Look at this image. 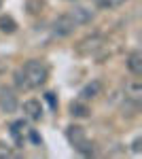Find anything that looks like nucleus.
Listing matches in <instances>:
<instances>
[{
  "label": "nucleus",
  "instance_id": "dca6fc26",
  "mask_svg": "<svg viewBox=\"0 0 142 159\" xmlns=\"http://www.w3.org/2000/svg\"><path fill=\"white\" fill-rule=\"evenodd\" d=\"M13 157V148L7 147V144H0V159H9Z\"/></svg>",
  "mask_w": 142,
  "mask_h": 159
},
{
  "label": "nucleus",
  "instance_id": "9b49d317",
  "mask_svg": "<svg viewBox=\"0 0 142 159\" xmlns=\"http://www.w3.org/2000/svg\"><path fill=\"white\" fill-rule=\"evenodd\" d=\"M70 115L76 117V119H87V117L91 115V110H89V106L83 104V102H72L70 104Z\"/></svg>",
  "mask_w": 142,
  "mask_h": 159
},
{
  "label": "nucleus",
  "instance_id": "f8f14e48",
  "mask_svg": "<svg viewBox=\"0 0 142 159\" xmlns=\"http://www.w3.org/2000/svg\"><path fill=\"white\" fill-rule=\"evenodd\" d=\"M0 30L4 34H13L17 30V21L13 17H9V15H4V17H0Z\"/></svg>",
  "mask_w": 142,
  "mask_h": 159
},
{
  "label": "nucleus",
  "instance_id": "7ed1b4c3",
  "mask_svg": "<svg viewBox=\"0 0 142 159\" xmlns=\"http://www.w3.org/2000/svg\"><path fill=\"white\" fill-rule=\"evenodd\" d=\"M104 45H106V38L95 32V34H89V36L81 38V40L76 43L74 51H76L79 55H94V53H98L100 49H104Z\"/></svg>",
  "mask_w": 142,
  "mask_h": 159
},
{
  "label": "nucleus",
  "instance_id": "2eb2a0df",
  "mask_svg": "<svg viewBox=\"0 0 142 159\" xmlns=\"http://www.w3.org/2000/svg\"><path fill=\"white\" fill-rule=\"evenodd\" d=\"M123 2H125V0H100V7H102V9H117Z\"/></svg>",
  "mask_w": 142,
  "mask_h": 159
},
{
  "label": "nucleus",
  "instance_id": "39448f33",
  "mask_svg": "<svg viewBox=\"0 0 142 159\" xmlns=\"http://www.w3.org/2000/svg\"><path fill=\"white\" fill-rule=\"evenodd\" d=\"M17 106H19V102H17L15 91L9 89V87H0V108H2V112L11 115V112L17 110Z\"/></svg>",
  "mask_w": 142,
  "mask_h": 159
},
{
  "label": "nucleus",
  "instance_id": "f03ea898",
  "mask_svg": "<svg viewBox=\"0 0 142 159\" xmlns=\"http://www.w3.org/2000/svg\"><path fill=\"white\" fill-rule=\"evenodd\" d=\"M66 138L70 140V144L81 155H85V157H89V155H94L95 153V144L87 138V134H85V129L81 127V125H70L68 129H66Z\"/></svg>",
  "mask_w": 142,
  "mask_h": 159
},
{
  "label": "nucleus",
  "instance_id": "f257e3e1",
  "mask_svg": "<svg viewBox=\"0 0 142 159\" xmlns=\"http://www.w3.org/2000/svg\"><path fill=\"white\" fill-rule=\"evenodd\" d=\"M19 72L24 76V83H25L28 89H38V87H43L49 79V68L40 60H28L24 66L19 68Z\"/></svg>",
  "mask_w": 142,
  "mask_h": 159
},
{
  "label": "nucleus",
  "instance_id": "20e7f679",
  "mask_svg": "<svg viewBox=\"0 0 142 159\" xmlns=\"http://www.w3.org/2000/svg\"><path fill=\"white\" fill-rule=\"evenodd\" d=\"M74 30H76V25H74V21L68 17V13H66V15H59L57 19H53V24H51V32L59 38L70 36Z\"/></svg>",
  "mask_w": 142,
  "mask_h": 159
},
{
  "label": "nucleus",
  "instance_id": "0eeeda50",
  "mask_svg": "<svg viewBox=\"0 0 142 159\" xmlns=\"http://www.w3.org/2000/svg\"><path fill=\"white\" fill-rule=\"evenodd\" d=\"M125 100H130L134 104H138L142 100V81L140 79H131L130 83H125Z\"/></svg>",
  "mask_w": 142,
  "mask_h": 159
},
{
  "label": "nucleus",
  "instance_id": "6e6552de",
  "mask_svg": "<svg viewBox=\"0 0 142 159\" xmlns=\"http://www.w3.org/2000/svg\"><path fill=\"white\" fill-rule=\"evenodd\" d=\"M102 89H104L102 81L94 79L91 83H87V85L81 89V98H83V100H94V98H98V96L102 93Z\"/></svg>",
  "mask_w": 142,
  "mask_h": 159
},
{
  "label": "nucleus",
  "instance_id": "f3484780",
  "mask_svg": "<svg viewBox=\"0 0 142 159\" xmlns=\"http://www.w3.org/2000/svg\"><path fill=\"white\" fill-rule=\"evenodd\" d=\"M140 144H142V138H136L134 144H131V151H134V153H140Z\"/></svg>",
  "mask_w": 142,
  "mask_h": 159
},
{
  "label": "nucleus",
  "instance_id": "423d86ee",
  "mask_svg": "<svg viewBox=\"0 0 142 159\" xmlns=\"http://www.w3.org/2000/svg\"><path fill=\"white\" fill-rule=\"evenodd\" d=\"M68 17L74 21V25H87L94 19V11L87 7H74L72 11H68Z\"/></svg>",
  "mask_w": 142,
  "mask_h": 159
},
{
  "label": "nucleus",
  "instance_id": "aec40b11",
  "mask_svg": "<svg viewBox=\"0 0 142 159\" xmlns=\"http://www.w3.org/2000/svg\"><path fill=\"white\" fill-rule=\"evenodd\" d=\"M0 7H2V0H0Z\"/></svg>",
  "mask_w": 142,
  "mask_h": 159
},
{
  "label": "nucleus",
  "instance_id": "a211bd4d",
  "mask_svg": "<svg viewBox=\"0 0 142 159\" xmlns=\"http://www.w3.org/2000/svg\"><path fill=\"white\" fill-rule=\"evenodd\" d=\"M47 100H49V102H51V106L55 108V98H53V93H47Z\"/></svg>",
  "mask_w": 142,
  "mask_h": 159
},
{
  "label": "nucleus",
  "instance_id": "1a4fd4ad",
  "mask_svg": "<svg viewBox=\"0 0 142 159\" xmlns=\"http://www.w3.org/2000/svg\"><path fill=\"white\" fill-rule=\"evenodd\" d=\"M127 70H130L134 76H140L142 74V53L140 51H131L130 55H127Z\"/></svg>",
  "mask_w": 142,
  "mask_h": 159
},
{
  "label": "nucleus",
  "instance_id": "4468645a",
  "mask_svg": "<svg viewBox=\"0 0 142 159\" xmlns=\"http://www.w3.org/2000/svg\"><path fill=\"white\" fill-rule=\"evenodd\" d=\"M21 127H24V123H21V121H17V123H13V125H11V134H13V138H15L17 144L24 142V138H21V132H24V129H21Z\"/></svg>",
  "mask_w": 142,
  "mask_h": 159
},
{
  "label": "nucleus",
  "instance_id": "6ab92c4d",
  "mask_svg": "<svg viewBox=\"0 0 142 159\" xmlns=\"http://www.w3.org/2000/svg\"><path fill=\"white\" fill-rule=\"evenodd\" d=\"M7 72V66H4V61H0V74Z\"/></svg>",
  "mask_w": 142,
  "mask_h": 159
},
{
  "label": "nucleus",
  "instance_id": "ddd939ff",
  "mask_svg": "<svg viewBox=\"0 0 142 159\" xmlns=\"http://www.w3.org/2000/svg\"><path fill=\"white\" fill-rule=\"evenodd\" d=\"M43 7H45L43 0H25V11L30 13V15H38V13L43 11Z\"/></svg>",
  "mask_w": 142,
  "mask_h": 159
},
{
  "label": "nucleus",
  "instance_id": "9d476101",
  "mask_svg": "<svg viewBox=\"0 0 142 159\" xmlns=\"http://www.w3.org/2000/svg\"><path fill=\"white\" fill-rule=\"evenodd\" d=\"M24 112L32 119V121H38L40 117H43V106H40V102L38 100H25L24 102Z\"/></svg>",
  "mask_w": 142,
  "mask_h": 159
}]
</instances>
